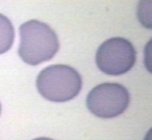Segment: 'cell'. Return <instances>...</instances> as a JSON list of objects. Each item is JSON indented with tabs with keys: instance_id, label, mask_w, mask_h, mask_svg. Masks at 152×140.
<instances>
[{
	"instance_id": "cell-1",
	"label": "cell",
	"mask_w": 152,
	"mask_h": 140,
	"mask_svg": "<svg viewBox=\"0 0 152 140\" xmlns=\"http://www.w3.org/2000/svg\"><path fill=\"white\" fill-rule=\"evenodd\" d=\"M20 44L18 55L31 66H36L51 59L59 49L55 31L41 21L31 20L20 27Z\"/></svg>"
},
{
	"instance_id": "cell-2",
	"label": "cell",
	"mask_w": 152,
	"mask_h": 140,
	"mask_svg": "<svg viewBox=\"0 0 152 140\" xmlns=\"http://www.w3.org/2000/svg\"><path fill=\"white\" fill-rule=\"evenodd\" d=\"M36 86L42 96L54 102H65L75 98L82 87L79 72L68 65L54 64L38 74Z\"/></svg>"
},
{
	"instance_id": "cell-6",
	"label": "cell",
	"mask_w": 152,
	"mask_h": 140,
	"mask_svg": "<svg viewBox=\"0 0 152 140\" xmlns=\"http://www.w3.org/2000/svg\"><path fill=\"white\" fill-rule=\"evenodd\" d=\"M54 140L51 139L50 138H48V137H39V138H37L35 139L34 140Z\"/></svg>"
},
{
	"instance_id": "cell-3",
	"label": "cell",
	"mask_w": 152,
	"mask_h": 140,
	"mask_svg": "<svg viewBox=\"0 0 152 140\" xmlns=\"http://www.w3.org/2000/svg\"><path fill=\"white\" fill-rule=\"evenodd\" d=\"M130 102L128 90L121 84L104 83L95 87L87 95L86 104L92 114L111 119L122 114Z\"/></svg>"
},
{
	"instance_id": "cell-5",
	"label": "cell",
	"mask_w": 152,
	"mask_h": 140,
	"mask_svg": "<svg viewBox=\"0 0 152 140\" xmlns=\"http://www.w3.org/2000/svg\"><path fill=\"white\" fill-rule=\"evenodd\" d=\"M15 31L10 20L0 14V54L7 52L14 42Z\"/></svg>"
},
{
	"instance_id": "cell-4",
	"label": "cell",
	"mask_w": 152,
	"mask_h": 140,
	"mask_svg": "<svg viewBox=\"0 0 152 140\" xmlns=\"http://www.w3.org/2000/svg\"><path fill=\"white\" fill-rule=\"evenodd\" d=\"M137 52L131 42L114 37L103 42L96 54L98 68L110 75L124 74L131 69L136 61Z\"/></svg>"
},
{
	"instance_id": "cell-7",
	"label": "cell",
	"mask_w": 152,
	"mask_h": 140,
	"mask_svg": "<svg viewBox=\"0 0 152 140\" xmlns=\"http://www.w3.org/2000/svg\"><path fill=\"white\" fill-rule=\"evenodd\" d=\"M1 103H0V114H1Z\"/></svg>"
}]
</instances>
